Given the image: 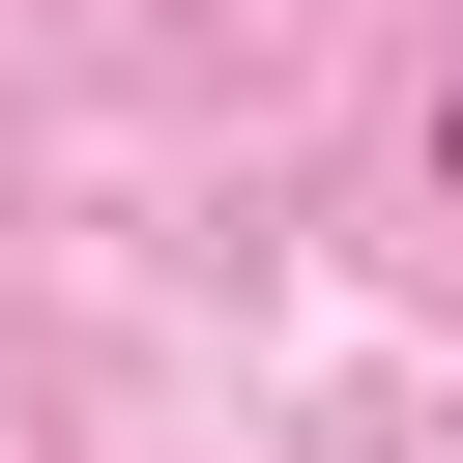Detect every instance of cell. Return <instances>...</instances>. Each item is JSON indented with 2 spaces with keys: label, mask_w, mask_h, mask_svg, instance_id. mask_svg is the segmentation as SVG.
Returning a JSON list of instances; mask_svg holds the SVG:
<instances>
[{
  "label": "cell",
  "mask_w": 463,
  "mask_h": 463,
  "mask_svg": "<svg viewBox=\"0 0 463 463\" xmlns=\"http://www.w3.org/2000/svg\"><path fill=\"white\" fill-rule=\"evenodd\" d=\"M434 174H463V87H434Z\"/></svg>",
  "instance_id": "obj_1"
}]
</instances>
